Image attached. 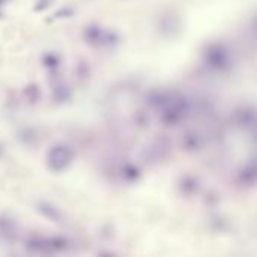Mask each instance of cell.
I'll use <instances>...</instances> for the list:
<instances>
[{"label":"cell","instance_id":"cell-1","mask_svg":"<svg viewBox=\"0 0 257 257\" xmlns=\"http://www.w3.org/2000/svg\"><path fill=\"white\" fill-rule=\"evenodd\" d=\"M48 161H50L51 168L62 170L71 161V150L68 147H65V146H57L50 152Z\"/></svg>","mask_w":257,"mask_h":257}]
</instances>
